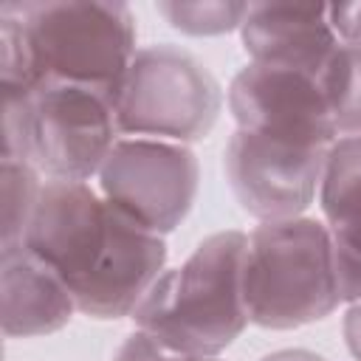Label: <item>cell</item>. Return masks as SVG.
I'll return each mask as SVG.
<instances>
[{"instance_id":"cell-1","label":"cell","mask_w":361,"mask_h":361,"mask_svg":"<svg viewBox=\"0 0 361 361\" xmlns=\"http://www.w3.org/2000/svg\"><path fill=\"white\" fill-rule=\"evenodd\" d=\"M23 245L71 290L93 319L133 316L164 274L166 243L82 180H48Z\"/></svg>"},{"instance_id":"cell-2","label":"cell","mask_w":361,"mask_h":361,"mask_svg":"<svg viewBox=\"0 0 361 361\" xmlns=\"http://www.w3.org/2000/svg\"><path fill=\"white\" fill-rule=\"evenodd\" d=\"M248 234L206 237L180 268L164 271L133 319L158 344L189 358H217L248 324L243 262Z\"/></svg>"},{"instance_id":"cell-3","label":"cell","mask_w":361,"mask_h":361,"mask_svg":"<svg viewBox=\"0 0 361 361\" xmlns=\"http://www.w3.org/2000/svg\"><path fill=\"white\" fill-rule=\"evenodd\" d=\"M243 293L259 327L290 330L330 316L341 293L327 226L313 217L259 223L245 245Z\"/></svg>"},{"instance_id":"cell-4","label":"cell","mask_w":361,"mask_h":361,"mask_svg":"<svg viewBox=\"0 0 361 361\" xmlns=\"http://www.w3.org/2000/svg\"><path fill=\"white\" fill-rule=\"evenodd\" d=\"M118 135L113 99L93 87L42 82L25 96H3V155L51 180L87 183Z\"/></svg>"},{"instance_id":"cell-5","label":"cell","mask_w":361,"mask_h":361,"mask_svg":"<svg viewBox=\"0 0 361 361\" xmlns=\"http://www.w3.org/2000/svg\"><path fill=\"white\" fill-rule=\"evenodd\" d=\"M28 45L37 87L68 82L116 102L135 56V20L124 3H3Z\"/></svg>"},{"instance_id":"cell-6","label":"cell","mask_w":361,"mask_h":361,"mask_svg":"<svg viewBox=\"0 0 361 361\" xmlns=\"http://www.w3.org/2000/svg\"><path fill=\"white\" fill-rule=\"evenodd\" d=\"M113 107L118 133L127 138L189 144L209 135L223 93L197 56L164 42L135 51Z\"/></svg>"},{"instance_id":"cell-7","label":"cell","mask_w":361,"mask_h":361,"mask_svg":"<svg viewBox=\"0 0 361 361\" xmlns=\"http://www.w3.org/2000/svg\"><path fill=\"white\" fill-rule=\"evenodd\" d=\"M197 158L186 144L118 138L99 169V192L138 226L166 234L197 195Z\"/></svg>"},{"instance_id":"cell-8","label":"cell","mask_w":361,"mask_h":361,"mask_svg":"<svg viewBox=\"0 0 361 361\" xmlns=\"http://www.w3.org/2000/svg\"><path fill=\"white\" fill-rule=\"evenodd\" d=\"M327 152L237 127L226 144V178L259 223L302 217L322 186Z\"/></svg>"},{"instance_id":"cell-9","label":"cell","mask_w":361,"mask_h":361,"mask_svg":"<svg viewBox=\"0 0 361 361\" xmlns=\"http://www.w3.org/2000/svg\"><path fill=\"white\" fill-rule=\"evenodd\" d=\"M228 110L240 130L257 135L316 149L338 141L319 79L299 71L248 62L228 85Z\"/></svg>"},{"instance_id":"cell-10","label":"cell","mask_w":361,"mask_h":361,"mask_svg":"<svg viewBox=\"0 0 361 361\" xmlns=\"http://www.w3.org/2000/svg\"><path fill=\"white\" fill-rule=\"evenodd\" d=\"M240 39L251 62L322 76L338 48L327 6L254 3L240 25Z\"/></svg>"},{"instance_id":"cell-11","label":"cell","mask_w":361,"mask_h":361,"mask_svg":"<svg viewBox=\"0 0 361 361\" xmlns=\"http://www.w3.org/2000/svg\"><path fill=\"white\" fill-rule=\"evenodd\" d=\"M341 302H361V135L338 138L319 186Z\"/></svg>"},{"instance_id":"cell-12","label":"cell","mask_w":361,"mask_h":361,"mask_svg":"<svg viewBox=\"0 0 361 361\" xmlns=\"http://www.w3.org/2000/svg\"><path fill=\"white\" fill-rule=\"evenodd\" d=\"M3 290V333L8 338L45 336L65 327L76 302L65 282L25 245L0 251Z\"/></svg>"},{"instance_id":"cell-13","label":"cell","mask_w":361,"mask_h":361,"mask_svg":"<svg viewBox=\"0 0 361 361\" xmlns=\"http://www.w3.org/2000/svg\"><path fill=\"white\" fill-rule=\"evenodd\" d=\"M338 135H361V45L338 42L319 76Z\"/></svg>"},{"instance_id":"cell-14","label":"cell","mask_w":361,"mask_h":361,"mask_svg":"<svg viewBox=\"0 0 361 361\" xmlns=\"http://www.w3.org/2000/svg\"><path fill=\"white\" fill-rule=\"evenodd\" d=\"M0 200H3V248L23 245L25 228L39 200V172L20 158H0Z\"/></svg>"},{"instance_id":"cell-15","label":"cell","mask_w":361,"mask_h":361,"mask_svg":"<svg viewBox=\"0 0 361 361\" xmlns=\"http://www.w3.org/2000/svg\"><path fill=\"white\" fill-rule=\"evenodd\" d=\"M158 14L178 31L192 37L226 34L243 25L251 3L234 0H164L155 6Z\"/></svg>"},{"instance_id":"cell-16","label":"cell","mask_w":361,"mask_h":361,"mask_svg":"<svg viewBox=\"0 0 361 361\" xmlns=\"http://www.w3.org/2000/svg\"><path fill=\"white\" fill-rule=\"evenodd\" d=\"M113 361H189V355H178V353L166 350L164 344H158L152 336L135 330L133 336L124 338V344L118 347Z\"/></svg>"},{"instance_id":"cell-17","label":"cell","mask_w":361,"mask_h":361,"mask_svg":"<svg viewBox=\"0 0 361 361\" xmlns=\"http://www.w3.org/2000/svg\"><path fill=\"white\" fill-rule=\"evenodd\" d=\"M330 25L341 42L361 45V3H338L327 6Z\"/></svg>"},{"instance_id":"cell-18","label":"cell","mask_w":361,"mask_h":361,"mask_svg":"<svg viewBox=\"0 0 361 361\" xmlns=\"http://www.w3.org/2000/svg\"><path fill=\"white\" fill-rule=\"evenodd\" d=\"M344 341L355 361H361V302L350 305L344 316Z\"/></svg>"},{"instance_id":"cell-19","label":"cell","mask_w":361,"mask_h":361,"mask_svg":"<svg viewBox=\"0 0 361 361\" xmlns=\"http://www.w3.org/2000/svg\"><path fill=\"white\" fill-rule=\"evenodd\" d=\"M262 361H324V358L310 350H279V353L265 355Z\"/></svg>"},{"instance_id":"cell-20","label":"cell","mask_w":361,"mask_h":361,"mask_svg":"<svg viewBox=\"0 0 361 361\" xmlns=\"http://www.w3.org/2000/svg\"><path fill=\"white\" fill-rule=\"evenodd\" d=\"M189 361H217V358H189Z\"/></svg>"}]
</instances>
